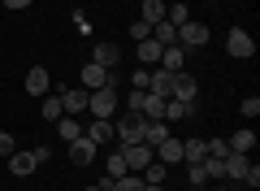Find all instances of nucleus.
I'll return each mask as SVG.
<instances>
[{"label":"nucleus","instance_id":"nucleus-33","mask_svg":"<svg viewBox=\"0 0 260 191\" xmlns=\"http://www.w3.org/2000/svg\"><path fill=\"white\" fill-rule=\"evenodd\" d=\"M130 35H135V44H139V39H152V26H148V22H130Z\"/></svg>","mask_w":260,"mask_h":191},{"label":"nucleus","instance_id":"nucleus-32","mask_svg":"<svg viewBox=\"0 0 260 191\" xmlns=\"http://www.w3.org/2000/svg\"><path fill=\"white\" fill-rule=\"evenodd\" d=\"M239 109H243V118H256V113H260V96H243V104H239Z\"/></svg>","mask_w":260,"mask_h":191},{"label":"nucleus","instance_id":"nucleus-15","mask_svg":"<svg viewBox=\"0 0 260 191\" xmlns=\"http://www.w3.org/2000/svg\"><path fill=\"white\" fill-rule=\"evenodd\" d=\"M61 109L70 118H83L87 113V91H61Z\"/></svg>","mask_w":260,"mask_h":191},{"label":"nucleus","instance_id":"nucleus-31","mask_svg":"<svg viewBox=\"0 0 260 191\" xmlns=\"http://www.w3.org/2000/svg\"><path fill=\"white\" fill-rule=\"evenodd\" d=\"M186 178H191V187H208V174H204V165H186Z\"/></svg>","mask_w":260,"mask_h":191},{"label":"nucleus","instance_id":"nucleus-21","mask_svg":"<svg viewBox=\"0 0 260 191\" xmlns=\"http://www.w3.org/2000/svg\"><path fill=\"white\" fill-rule=\"evenodd\" d=\"M169 135H174V130H169V122H165V118H152V122H148V130H143V144L156 148L160 139H169Z\"/></svg>","mask_w":260,"mask_h":191},{"label":"nucleus","instance_id":"nucleus-6","mask_svg":"<svg viewBox=\"0 0 260 191\" xmlns=\"http://www.w3.org/2000/svg\"><path fill=\"white\" fill-rule=\"evenodd\" d=\"M178 44H182V48H204L208 44V26H204V22H182V26H178Z\"/></svg>","mask_w":260,"mask_h":191},{"label":"nucleus","instance_id":"nucleus-26","mask_svg":"<svg viewBox=\"0 0 260 191\" xmlns=\"http://www.w3.org/2000/svg\"><path fill=\"white\" fill-rule=\"evenodd\" d=\"M165 104L169 100H160V96H152V91H148V100H143V118H148V122L152 118H165Z\"/></svg>","mask_w":260,"mask_h":191},{"label":"nucleus","instance_id":"nucleus-14","mask_svg":"<svg viewBox=\"0 0 260 191\" xmlns=\"http://www.w3.org/2000/svg\"><path fill=\"white\" fill-rule=\"evenodd\" d=\"M160 52H165V48H160L156 39H139V48H135V61H143V70H148V65H160Z\"/></svg>","mask_w":260,"mask_h":191},{"label":"nucleus","instance_id":"nucleus-9","mask_svg":"<svg viewBox=\"0 0 260 191\" xmlns=\"http://www.w3.org/2000/svg\"><path fill=\"white\" fill-rule=\"evenodd\" d=\"M95 152H100V148H95V144H91V139H87V135L70 139V161H74L78 170H83V165H91V161H95Z\"/></svg>","mask_w":260,"mask_h":191},{"label":"nucleus","instance_id":"nucleus-37","mask_svg":"<svg viewBox=\"0 0 260 191\" xmlns=\"http://www.w3.org/2000/svg\"><path fill=\"white\" fill-rule=\"evenodd\" d=\"M74 26H78V35H91V22H87V13H83V9L74 13Z\"/></svg>","mask_w":260,"mask_h":191},{"label":"nucleus","instance_id":"nucleus-29","mask_svg":"<svg viewBox=\"0 0 260 191\" xmlns=\"http://www.w3.org/2000/svg\"><path fill=\"white\" fill-rule=\"evenodd\" d=\"M165 174H169V165H160V161L143 165V182H165Z\"/></svg>","mask_w":260,"mask_h":191},{"label":"nucleus","instance_id":"nucleus-25","mask_svg":"<svg viewBox=\"0 0 260 191\" xmlns=\"http://www.w3.org/2000/svg\"><path fill=\"white\" fill-rule=\"evenodd\" d=\"M152 39H156L160 48H169V44H178V26H169V22H156V26H152Z\"/></svg>","mask_w":260,"mask_h":191},{"label":"nucleus","instance_id":"nucleus-2","mask_svg":"<svg viewBox=\"0 0 260 191\" xmlns=\"http://www.w3.org/2000/svg\"><path fill=\"white\" fill-rule=\"evenodd\" d=\"M87 113H91V118H109V122H113V113H117V91H113V83H109V87L87 91Z\"/></svg>","mask_w":260,"mask_h":191},{"label":"nucleus","instance_id":"nucleus-22","mask_svg":"<svg viewBox=\"0 0 260 191\" xmlns=\"http://www.w3.org/2000/svg\"><path fill=\"white\" fill-rule=\"evenodd\" d=\"M139 18L148 22V26H156V22H165V0H143Z\"/></svg>","mask_w":260,"mask_h":191},{"label":"nucleus","instance_id":"nucleus-39","mask_svg":"<svg viewBox=\"0 0 260 191\" xmlns=\"http://www.w3.org/2000/svg\"><path fill=\"white\" fill-rule=\"evenodd\" d=\"M5 9H30V0H5Z\"/></svg>","mask_w":260,"mask_h":191},{"label":"nucleus","instance_id":"nucleus-40","mask_svg":"<svg viewBox=\"0 0 260 191\" xmlns=\"http://www.w3.org/2000/svg\"><path fill=\"white\" fill-rule=\"evenodd\" d=\"M143 191H165V182H143Z\"/></svg>","mask_w":260,"mask_h":191},{"label":"nucleus","instance_id":"nucleus-13","mask_svg":"<svg viewBox=\"0 0 260 191\" xmlns=\"http://www.w3.org/2000/svg\"><path fill=\"white\" fill-rule=\"evenodd\" d=\"M195 96H200V83H195V74L178 70V78H174V100H195Z\"/></svg>","mask_w":260,"mask_h":191},{"label":"nucleus","instance_id":"nucleus-1","mask_svg":"<svg viewBox=\"0 0 260 191\" xmlns=\"http://www.w3.org/2000/svg\"><path fill=\"white\" fill-rule=\"evenodd\" d=\"M143 130H148V118H143V113H121V118L113 122V139H117V148L143 144Z\"/></svg>","mask_w":260,"mask_h":191},{"label":"nucleus","instance_id":"nucleus-41","mask_svg":"<svg viewBox=\"0 0 260 191\" xmlns=\"http://www.w3.org/2000/svg\"><path fill=\"white\" fill-rule=\"evenodd\" d=\"M87 191H104V187H100V182H95V187H87Z\"/></svg>","mask_w":260,"mask_h":191},{"label":"nucleus","instance_id":"nucleus-23","mask_svg":"<svg viewBox=\"0 0 260 191\" xmlns=\"http://www.w3.org/2000/svg\"><path fill=\"white\" fill-rule=\"evenodd\" d=\"M56 135H61L65 144H70V139H78V135H83V122L65 113V118H56Z\"/></svg>","mask_w":260,"mask_h":191},{"label":"nucleus","instance_id":"nucleus-38","mask_svg":"<svg viewBox=\"0 0 260 191\" xmlns=\"http://www.w3.org/2000/svg\"><path fill=\"white\" fill-rule=\"evenodd\" d=\"M30 152H35V165H48V156H52V152H48L44 144H39V148H30Z\"/></svg>","mask_w":260,"mask_h":191},{"label":"nucleus","instance_id":"nucleus-11","mask_svg":"<svg viewBox=\"0 0 260 191\" xmlns=\"http://www.w3.org/2000/svg\"><path fill=\"white\" fill-rule=\"evenodd\" d=\"M83 135L91 139L95 148H100V144H113V122H109V118H91V122L83 126Z\"/></svg>","mask_w":260,"mask_h":191},{"label":"nucleus","instance_id":"nucleus-12","mask_svg":"<svg viewBox=\"0 0 260 191\" xmlns=\"http://www.w3.org/2000/svg\"><path fill=\"white\" fill-rule=\"evenodd\" d=\"M109 83H113V74L104 70V65H95V61H87V65H83V87H87V91L109 87Z\"/></svg>","mask_w":260,"mask_h":191},{"label":"nucleus","instance_id":"nucleus-4","mask_svg":"<svg viewBox=\"0 0 260 191\" xmlns=\"http://www.w3.org/2000/svg\"><path fill=\"white\" fill-rule=\"evenodd\" d=\"M117 152L126 156V170L130 174H143V165L156 161V156H152V144H126V148H117Z\"/></svg>","mask_w":260,"mask_h":191},{"label":"nucleus","instance_id":"nucleus-35","mask_svg":"<svg viewBox=\"0 0 260 191\" xmlns=\"http://www.w3.org/2000/svg\"><path fill=\"white\" fill-rule=\"evenodd\" d=\"M148 74H152V70H143V65H139V70L130 74V87H143V91H148Z\"/></svg>","mask_w":260,"mask_h":191},{"label":"nucleus","instance_id":"nucleus-36","mask_svg":"<svg viewBox=\"0 0 260 191\" xmlns=\"http://www.w3.org/2000/svg\"><path fill=\"white\" fill-rule=\"evenodd\" d=\"M243 187H251V191L260 187V170H256V165H247V174H243Z\"/></svg>","mask_w":260,"mask_h":191},{"label":"nucleus","instance_id":"nucleus-3","mask_svg":"<svg viewBox=\"0 0 260 191\" xmlns=\"http://www.w3.org/2000/svg\"><path fill=\"white\" fill-rule=\"evenodd\" d=\"M225 52H230L234 61H251V57H256V39H251L243 26H234L230 35H225Z\"/></svg>","mask_w":260,"mask_h":191},{"label":"nucleus","instance_id":"nucleus-7","mask_svg":"<svg viewBox=\"0 0 260 191\" xmlns=\"http://www.w3.org/2000/svg\"><path fill=\"white\" fill-rule=\"evenodd\" d=\"M174 78H178L174 70H152L148 74V91L160 96V100H174Z\"/></svg>","mask_w":260,"mask_h":191},{"label":"nucleus","instance_id":"nucleus-20","mask_svg":"<svg viewBox=\"0 0 260 191\" xmlns=\"http://www.w3.org/2000/svg\"><path fill=\"white\" fill-rule=\"evenodd\" d=\"M225 144H230V152H243V156H251V148H256V130H234V135L225 139Z\"/></svg>","mask_w":260,"mask_h":191},{"label":"nucleus","instance_id":"nucleus-5","mask_svg":"<svg viewBox=\"0 0 260 191\" xmlns=\"http://www.w3.org/2000/svg\"><path fill=\"white\" fill-rule=\"evenodd\" d=\"M91 61L95 65H104V70H117V61H121V48L117 44H113V39H95V44H91Z\"/></svg>","mask_w":260,"mask_h":191},{"label":"nucleus","instance_id":"nucleus-16","mask_svg":"<svg viewBox=\"0 0 260 191\" xmlns=\"http://www.w3.org/2000/svg\"><path fill=\"white\" fill-rule=\"evenodd\" d=\"M186 118H195V100H169L165 104V122L174 126V122H186Z\"/></svg>","mask_w":260,"mask_h":191},{"label":"nucleus","instance_id":"nucleus-27","mask_svg":"<svg viewBox=\"0 0 260 191\" xmlns=\"http://www.w3.org/2000/svg\"><path fill=\"white\" fill-rule=\"evenodd\" d=\"M204 152L213 156V161H225V156H230V144H225V139H204Z\"/></svg>","mask_w":260,"mask_h":191},{"label":"nucleus","instance_id":"nucleus-34","mask_svg":"<svg viewBox=\"0 0 260 191\" xmlns=\"http://www.w3.org/2000/svg\"><path fill=\"white\" fill-rule=\"evenodd\" d=\"M13 152H18V148H13V135H9V130H0V156H13Z\"/></svg>","mask_w":260,"mask_h":191},{"label":"nucleus","instance_id":"nucleus-28","mask_svg":"<svg viewBox=\"0 0 260 191\" xmlns=\"http://www.w3.org/2000/svg\"><path fill=\"white\" fill-rule=\"evenodd\" d=\"M56 118H65L61 96H44V122H56Z\"/></svg>","mask_w":260,"mask_h":191},{"label":"nucleus","instance_id":"nucleus-18","mask_svg":"<svg viewBox=\"0 0 260 191\" xmlns=\"http://www.w3.org/2000/svg\"><path fill=\"white\" fill-rule=\"evenodd\" d=\"M225 178H234V182H243V174H247V165H251V156H243V152H230L225 156Z\"/></svg>","mask_w":260,"mask_h":191},{"label":"nucleus","instance_id":"nucleus-17","mask_svg":"<svg viewBox=\"0 0 260 191\" xmlns=\"http://www.w3.org/2000/svg\"><path fill=\"white\" fill-rule=\"evenodd\" d=\"M182 61H186V48H182V44H169L165 52H160V65H156V70H174V74H178V70H182Z\"/></svg>","mask_w":260,"mask_h":191},{"label":"nucleus","instance_id":"nucleus-24","mask_svg":"<svg viewBox=\"0 0 260 191\" xmlns=\"http://www.w3.org/2000/svg\"><path fill=\"white\" fill-rule=\"evenodd\" d=\"M204 139H182V161L186 165H200V161H204Z\"/></svg>","mask_w":260,"mask_h":191},{"label":"nucleus","instance_id":"nucleus-8","mask_svg":"<svg viewBox=\"0 0 260 191\" xmlns=\"http://www.w3.org/2000/svg\"><path fill=\"white\" fill-rule=\"evenodd\" d=\"M152 156H156L160 165H182V139H178V135L160 139V144L152 148Z\"/></svg>","mask_w":260,"mask_h":191},{"label":"nucleus","instance_id":"nucleus-10","mask_svg":"<svg viewBox=\"0 0 260 191\" xmlns=\"http://www.w3.org/2000/svg\"><path fill=\"white\" fill-rule=\"evenodd\" d=\"M48 91H52V74L44 65H30L26 70V96H48Z\"/></svg>","mask_w":260,"mask_h":191},{"label":"nucleus","instance_id":"nucleus-30","mask_svg":"<svg viewBox=\"0 0 260 191\" xmlns=\"http://www.w3.org/2000/svg\"><path fill=\"white\" fill-rule=\"evenodd\" d=\"M109 191H143V178H139V174H126V178L109 182Z\"/></svg>","mask_w":260,"mask_h":191},{"label":"nucleus","instance_id":"nucleus-19","mask_svg":"<svg viewBox=\"0 0 260 191\" xmlns=\"http://www.w3.org/2000/svg\"><path fill=\"white\" fill-rule=\"evenodd\" d=\"M9 174L30 178V174H35V152H13V156H9Z\"/></svg>","mask_w":260,"mask_h":191}]
</instances>
